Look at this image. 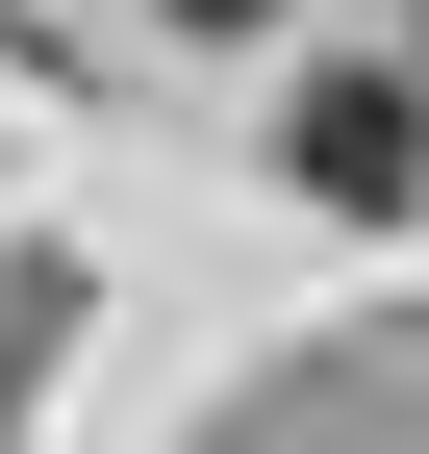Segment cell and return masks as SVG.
I'll use <instances>...</instances> for the list:
<instances>
[{
  "label": "cell",
  "mask_w": 429,
  "mask_h": 454,
  "mask_svg": "<svg viewBox=\"0 0 429 454\" xmlns=\"http://www.w3.org/2000/svg\"><path fill=\"white\" fill-rule=\"evenodd\" d=\"M278 177H303V202H354V227H379V202L429 177V101H404V76H303V127H278Z\"/></svg>",
  "instance_id": "1"
},
{
  "label": "cell",
  "mask_w": 429,
  "mask_h": 454,
  "mask_svg": "<svg viewBox=\"0 0 429 454\" xmlns=\"http://www.w3.org/2000/svg\"><path fill=\"white\" fill-rule=\"evenodd\" d=\"M202 26H253V0H202Z\"/></svg>",
  "instance_id": "2"
}]
</instances>
